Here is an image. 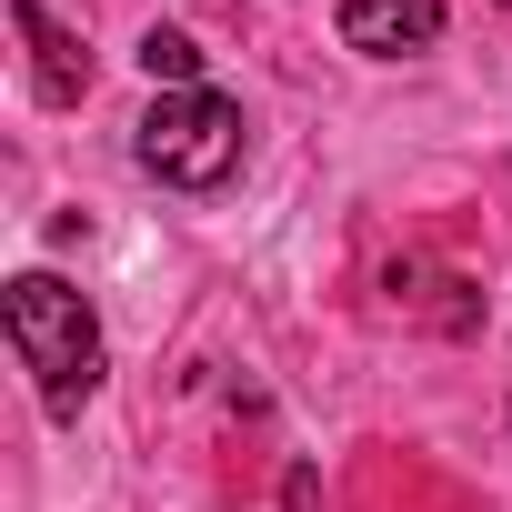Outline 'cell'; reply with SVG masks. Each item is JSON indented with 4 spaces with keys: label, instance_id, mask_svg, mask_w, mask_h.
I'll return each mask as SVG.
<instances>
[{
    "label": "cell",
    "instance_id": "obj_4",
    "mask_svg": "<svg viewBox=\"0 0 512 512\" xmlns=\"http://www.w3.org/2000/svg\"><path fill=\"white\" fill-rule=\"evenodd\" d=\"M11 31H21V51H31V91H41L51 111H71V101L91 91V51L41 11V0H11Z\"/></svg>",
    "mask_w": 512,
    "mask_h": 512
},
{
    "label": "cell",
    "instance_id": "obj_5",
    "mask_svg": "<svg viewBox=\"0 0 512 512\" xmlns=\"http://www.w3.org/2000/svg\"><path fill=\"white\" fill-rule=\"evenodd\" d=\"M141 71H151L161 91H201V41L171 31V21H151V31H141Z\"/></svg>",
    "mask_w": 512,
    "mask_h": 512
},
{
    "label": "cell",
    "instance_id": "obj_3",
    "mask_svg": "<svg viewBox=\"0 0 512 512\" xmlns=\"http://www.w3.org/2000/svg\"><path fill=\"white\" fill-rule=\"evenodd\" d=\"M342 41L362 61H412L442 41V0H342Z\"/></svg>",
    "mask_w": 512,
    "mask_h": 512
},
{
    "label": "cell",
    "instance_id": "obj_2",
    "mask_svg": "<svg viewBox=\"0 0 512 512\" xmlns=\"http://www.w3.org/2000/svg\"><path fill=\"white\" fill-rule=\"evenodd\" d=\"M131 151H141V171H151L161 191H221V181L241 171L251 131H241V101H221V91H161V101L141 111Z\"/></svg>",
    "mask_w": 512,
    "mask_h": 512
},
{
    "label": "cell",
    "instance_id": "obj_1",
    "mask_svg": "<svg viewBox=\"0 0 512 512\" xmlns=\"http://www.w3.org/2000/svg\"><path fill=\"white\" fill-rule=\"evenodd\" d=\"M0 322H11V342H21V362L41 382V412L81 422V402L101 392V322H91V302L61 272H21L0 292Z\"/></svg>",
    "mask_w": 512,
    "mask_h": 512
},
{
    "label": "cell",
    "instance_id": "obj_6",
    "mask_svg": "<svg viewBox=\"0 0 512 512\" xmlns=\"http://www.w3.org/2000/svg\"><path fill=\"white\" fill-rule=\"evenodd\" d=\"M502 11H512V0H502Z\"/></svg>",
    "mask_w": 512,
    "mask_h": 512
}]
</instances>
